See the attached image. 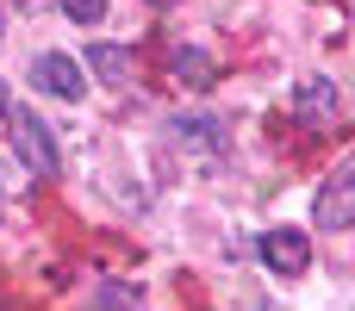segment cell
Wrapping results in <instances>:
<instances>
[{"label":"cell","instance_id":"cell-2","mask_svg":"<svg viewBox=\"0 0 355 311\" xmlns=\"http://www.w3.org/2000/svg\"><path fill=\"white\" fill-rule=\"evenodd\" d=\"M31 81L50 94V100H81L87 94V69H81V56H62V50H44L37 62H31Z\"/></svg>","mask_w":355,"mask_h":311},{"label":"cell","instance_id":"cell-5","mask_svg":"<svg viewBox=\"0 0 355 311\" xmlns=\"http://www.w3.org/2000/svg\"><path fill=\"white\" fill-rule=\"evenodd\" d=\"M262 262H268L275 274H306V262H312L306 231H268V237H262Z\"/></svg>","mask_w":355,"mask_h":311},{"label":"cell","instance_id":"cell-4","mask_svg":"<svg viewBox=\"0 0 355 311\" xmlns=\"http://www.w3.org/2000/svg\"><path fill=\"white\" fill-rule=\"evenodd\" d=\"M293 112H300V125H331V118H337V81L306 75V81L293 87Z\"/></svg>","mask_w":355,"mask_h":311},{"label":"cell","instance_id":"cell-10","mask_svg":"<svg viewBox=\"0 0 355 311\" xmlns=\"http://www.w3.org/2000/svg\"><path fill=\"white\" fill-rule=\"evenodd\" d=\"M56 6H62L75 25H100V19H106V0H56Z\"/></svg>","mask_w":355,"mask_h":311},{"label":"cell","instance_id":"cell-11","mask_svg":"<svg viewBox=\"0 0 355 311\" xmlns=\"http://www.w3.org/2000/svg\"><path fill=\"white\" fill-rule=\"evenodd\" d=\"M0 118H6V87H0Z\"/></svg>","mask_w":355,"mask_h":311},{"label":"cell","instance_id":"cell-7","mask_svg":"<svg viewBox=\"0 0 355 311\" xmlns=\"http://www.w3.org/2000/svg\"><path fill=\"white\" fill-rule=\"evenodd\" d=\"M81 62H94V75L106 81V87H119V81H131V50H119V44H94Z\"/></svg>","mask_w":355,"mask_h":311},{"label":"cell","instance_id":"cell-6","mask_svg":"<svg viewBox=\"0 0 355 311\" xmlns=\"http://www.w3.org/2000/svg\"><path fill=\"white\" fill-rule=\"evenodd\" d=\"M168 62H175V81H181V87H193V94H206V87L218 81V62H212L200 44H175V50H168Z\"/></svg>","mask_w":355,"mask_h":311},{"label":"cell","instance_id":"cell-8","mask_svg":"<svg viewBox=\"0 0 355 311\" xmlns=\"http://www.w3.org/2000/svg\"><path fill=\"white\" fill-rule=\"evenodd\" d=\"M175 137H193V143H200V150H212V156L231 143L225 118H175Z\"/></svg>","mask_w":355,"mask_h":311},{"label":"cell","instance_id":"cell-3","mask_svg":"<svg viewBox=\"0 0 355 311\" xmlns=\"http://www.w3.org/2000/svg\"><path fill=\"white\" fill-rule=\"evenodd\" d=\"M318 231H355V156L318 187Z\"/></svg>","mask_w":355,"mask_h":311},{"label":"cell","instance_id":"cell-9","mask_svg":"<svg viewBox=\"0 0 355 311\" xmlns=\"http://www.w3.org/2000/svg\"><path fill=\"white\" fill-rule=\"evenodd\" d=\"M137 305H144V293L137 287H119V281H106L94 293V311H137Z\"/></svg>","mask_w":355,"mask_h":311},{"label":"cell","instance_id":"cell-12","mask_svg":"<svg viewBox=\"0 0 355 311\" xmlns=\"http://www.w3.org/2000/svg\"><path fill=\"white\" fill-rule=\"evenodd\" d=\"M156 6H168V0H156Z\"/></svg>","mask_w":355,"mask_h":311},{"label":"cell","instance_id":"cell-1","mask_svg":"<svg viewBox=\"0 0 355 311\" xmlns=\"http://www.w3.org/2000/svg\"><path fill=\"white\" fill-rule=\"evenodd\" d=\"M12 118V150H19V162L31 168V175H56L62 168V150H56V137H50V125L37 118V112H6Z\"/></svg>","mask_w":355,"mask_h":311}]
</instances>
